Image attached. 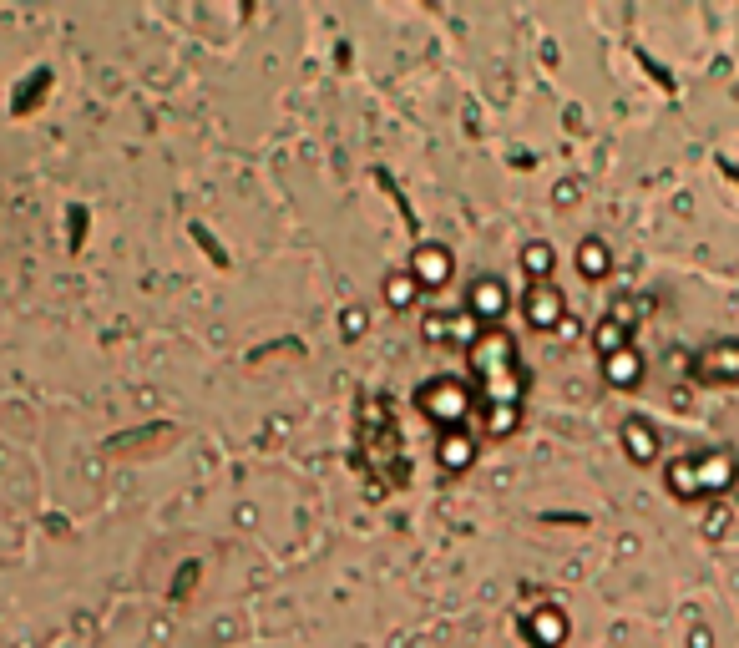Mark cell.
I'll use <instances>...</instances> for the list:
<instances>
[{
    "label": "cell",
    "mask_w": 739,
    "mask_h": 648,
    "mask_svg": "<svg viewBox=\"0 0 739 648\" xmlns=\"http://www.w3.org/2000/svg\"><path fill=\"white\" fill-rule=\"evenodd\" d=\"M471 355H476V370H481V380H486V405H491L486 431H491V436H507V431L517 426V416H522L517 345H512V335H502V330H486V335L471 345Z\"/></svg>",
    "instance_id": "6da1fadb"
},
{
    "label": "cell",
    "mask_w": 739,
    "mask_h": 648,
    "mask_svg": "<svg viewBox=\"0 0 739 648\" xmlns=\"http://www.w3.org/2000/svg\"><path fill=\"white\" fill-rule=\"evenodd\" d=\"M421 405H426L431 421L456 426V421H466V411H471V395H466L456 380H431V385L421 390Z\"/></svg>",
    "instance_id": "7a4b0ae2"
},
{
    "label": "cell",
    "mask_w": 739,
    "mask_h": 648,
    "mask_svg": "<svg viewBox=\"0 0 739 648\" xmlns=\"http://www.w3.org/2000/svg\"><path fill=\"white\" fill-rule=\"evenodd\" d=\"M527 319L537 324V330H562V324H567L562 294H557L552 284H532V294H527Z\"/></svg>",
    "instance_id": "3957f363"
},
{
    "label": "cell",
    "mask_w": 739,
    "mask_h": 648,
    "mask_svg": "<svg viewBox=\"0 0 739 648\" xmlns=\"http://www.w3.org/2000/svg\"><path fill=\"white\" fill-rule=\"evenodd\" d=\"M410 274H416V284H446L451 279V254L441 249V243H421V249H416V269H410Z\"/></svg>",
    "instance_id": "277c9868"
},
{
    "label": "cell",
    "mask_w": 739,
    "mask_h": 648,
    "mask_svg": "<svg viewBox=\"0 0 739 648\" xmlns=\"http://www.w3.org/2000/svg\"><path fill=\"white\" fill-rule=\"evenodd\" d=\"M699 486H704V497H709V492H729V486H734V456L704 451V456H699Z\"/></svg>",
    "instance_id": "5b68a950"
},
{
    "label": "cell",
    "mask_w": 739,
    "mask_h": 648,
    "mask_svg": "<svg viewBox=\"0 0 739 648\" xmlns=\"http://www.w3.org/2000/svg\"><path fill=\"white\" fill-rule=\"evenodd\" d=\"M603 375H608V385H618V390H633V385L643 380V360H638V350L628 345V350L608 355V360H603Z\"/></svg>",
    "instance_id": "8992f818"
},
{
    "label": "cell",
    "mask_w": 739,
    "mask_h": 648,
    "mask_svg": "<svg viewBox=\"0 0 739 648\" xmlns=\"http://www.w3.org/2000/svg\"><path fill=\"white\" fill-rule=\"evenodd\" d=\"M699 375H704V380H739V340L714 345V350L699 360Z\"/></svg>",
    "instance_id": "52a82bcc"
},
{
    "label": "cell",
    "mask_w": 739,
    "mask_h": 648,
    "mask_svg": "<svg viewBox=\"0 0 739 648\" xmlns=\"http://www.w3.org/2000/svg\"><path fill=\"white\" fill-rule=\"evenodd\" d=\"M471 309L491 324V319H502L507 314V289H502V279H476V289H471Z\"/></svg>",
    "instance_id": "ba28073f"
},
{
    "label": "cell",
    "mask_w": 739,
    "mask_h": 648,
    "mask_svg": "<svg viewBox=\"0 0 739 648\" xmlns=\"http://www.w3.org/2000/svg\"><path fill=\"white\" fill-rule=\"evenodd\" d=\"M527 633H532V643H537V648H557V643L567 638V618H562L557 608H542V613H532V618H527Z\"/></svg>",
    "instance_id": "9c48e42d"
},
{
    "label": "cell",
    "mask_w": 739,
    "mask_h": 648,
    "mask_svg": "<svg viewBox=\"0 0 739 648\" xmlns=\"http://www.w3.org/2000/svg\"><path fill=\"white\" fill-rule=\"evenodd\" d=\"M669 492H674V497H684V502L704 497V486H699V456H684V461H674V466H669Z\"/></svg>",
    "instance_id": "30bf717a"
},
{
    "label": "cell",
    "mask_w": 739,
    "mask_h": 648,
    "mask_svg": "<svg viewBox=\"0 0 739 648\" xmlns=\"http://www.w3.org/2000/svg\"><path fill=\"white\" fill-rule=\"evenodd\" d=\"M623 446H628L633 461H653V456H659V436H653L648 421H628L623 426Z\"/></svg>",
    "instance_id": "8fae6325"
},
{
    "label": "cell",
    "mask_w": 739,
    "mask_h": 648,
    "mask_svg": "<svg viewBox=\"0 0 739 648\" xmlns=\"http://www.w3.org/2000/svg\"><path fill=\"white\" fill-rule=\"evenodd\" d=\"M578 269H583L588 279H603V274H608V243H603V238H588L583 249H578Z\"/></svg>",
    "instance_id": "7c38bea8"
},
{
    "label": "cell",
    "mask_w": 739,
    "mask_h": 648,
    "mask_svg": "<svg viewBox=\"0 0 739 648\" xmlns=\"http://www.w3.org/2000/svg\"><path fill=\"white\" fill-rule=\"evenodd\" d=\"M598 350H603V360L608 355H618V350H628V324H618L613 314L598 324Z\"/></svg>",
    "instance_id": "4fadbf2b"
},
{
    "label": "cell",
    "mask_w": 739,
    "mask_h": 648,
    "mask_svg": "<svg viewBox=\"0 0 739 648\" xmlns=\"http://www.w3.org/2000/svg\"><path fill=\"white\" fill-rule=\"evenodd\" d=\"M416 274H395L390 284H385V299H390V309H410V304H416Z\"/></svg>",
    "instance_id": "5bb4252c"
},
{
    "label": "cell",
    "mask_w": 739,
    "mask_h": 648,
    "mask_svg": "<svg viewBox=\"0 0 739 648\" xmlns=\"http://www.w3.org/2000/svg\"><path fill=\"white\" fill-rule=\"evenodd\" d=\"M441 466H446V471H461V466H471V441H466V436H451V441L441 446Z\"/></svg>",
    "instance_id": "9a60e30c"
},
{
    "label": "cell",
    "mask_w": 739,
    "mask_h": 648,
    "mask_svg": "<svg viewBox=\"0 0 739 648\" xmlns=\"http://www.w3.org/2000/svg\"><path fill=\"white\" fill-rule=\"evenodd\" d=\"M522 264H527V274H547L552 269V249H547V243H527V249H522Z\"/></svg>",
    "instance_id": "2e32d148"
},
{
    "label": "cell",
    "mask_w": 739,
    "mask_h": 648,
    "mask_svg": "<svg viewBox=\"0 0 739 648\" xmlns=\"http://www.w3.org/2000/svg\"><path fill=\"white\" fill-rule=\"evenodd\" d=\"M345 330H350V335H355V330H365V314H360V309H350V314H345Z\"/></svg>",
    "instance_id": "e0dca14e"
}]
</instances>
